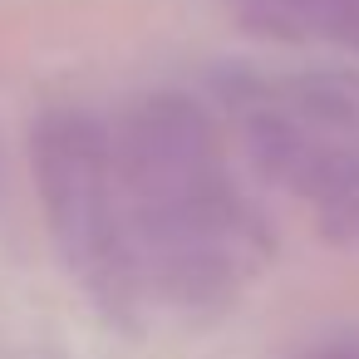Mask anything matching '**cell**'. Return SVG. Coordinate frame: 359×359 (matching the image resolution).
Instances as JSON below:
<instances>
[{
	"label": "cell",
	"mask_w": 359,
	"mask_h": 359,
	"mask_svg": "<svg viewBox=\"0 0 359 359\" xmlns=\"http://www.w3.org/2000/svg\"><path fill=\"white\" fill-rule=\"evenodd\" d=\"M35 182L45 197V222L65 261L89 290L118 285V231L109 207V158L104 138L84 114H45L35 128Z\"/></svg>",
	"instance_id": "cell-1"
}]
</instances>
